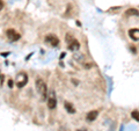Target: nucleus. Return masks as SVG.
<instances>
[{
	"label": "nucleus",
	"mask_w": 139,
	"mask_h": 131,
	"mask_svg": "<svg viewBox=\"0 0 139 131\" xmlns=\"http://www.w3.org/2000/svg\"><path fill=\"white\" fill-rule=\"evenodd\" d=\"M36 89L39 93V95L42 96L43 100L46 99V95H48V88H46V85L43 81L42 79H37L36 80Z\"/></svg>",
	"instance_id": "1"
},
{
	"label": "nucleus",
	"mask_w": 139,
	"mask_h": 131,
	"mask_svg": "<svg viewBox=\"0 0 139 131\" xmlns=\"http://www.w3.org/2000/svg\"><path fill=\"white\" fill-rule=\"evenodd\" d=\"M27 82H28V75L26 73H19L16 75L15 84L19 88H22L23 86H26Z\"/></svg>",
	"instance_id": "2"
},
{
	"label": "nucleus",
	"mask_w": 139,
	"mask_h": 131,
	"mask_svg": "<svg viewBox=\"0 0 139 131\" xmlns=\"http://www.w3.org/2000/svg\"><path fill=\"white\" fill-rule=\"evenodd\" d=\"M6 35L8 37V40L12 41V42H14V41H17V40H20V34L19 33H16L14 29H8L7 32H6Z\"/></svg>",
	"instance_id": "3"
},
{
	"label": "nucleus",
	"mask_w": 139,
	"mask_h": 131,
	"mask_svg": "<svg viewBox=\"0 0 139 131\" xmlns=\"http://www.w3.org/2000/svg\"><path fill=\"white\" fill-rule=\"evenodd\" d=\"M45 42L50 44L51 47H57L59 44V40L57 36H54V35H48V36L45 37Z\"/></svg>",
	"instance_id": "4"
},
{
	"label": "nucleus",
	"mask_w": 139,
	"mask_h": 131,
	"mask_svg": "<svg viewBox=\"0 0 139 131\" xmlns=\"http://www.w3.org/2000/svg\"><path fill=\"white\" fill-rule=\"evenodd\" d=\"M57 106V101H56V96H54V93H51L50 98L48 99V107L49 109H54Z\"/></svg>",
	"instance_id": "5"
},
{
	"label": "nucleus",
	"mask_w": 139,
	"mask_h": 131,
	"mask_svg": "<svg viewBox=\"0 0 139 131\" xmlns=\"http://www.w3.org/2000/svg\"><path fill=\"white\" fill-rule=\"evenodd\" d=\"M129 36L133 41H139V29H137V28L130 29L129 30Z\"/></svg>",
	"instance_id": "6"
},
{
	"label": "nucleus",
	"mask_w": 139,
	"mask_h": 131,
	"mask_svg": "<svg viewBox=\"0 0 139 131\" xmlns=\"http://www.w3.org/2000/svg\"><path fill=\"white\" fill-rule=\"evenodd\" d=\"M79 48H80V43L78 42L77 40H72L71 42H69V49L71 51H75V50H79Z\"/></svg>",
	"instance_id": "7"
},
{
	"label": "nucleus",
	"mask_w": 139,
	"mask_h": 131,
	"mask_svg": "<svg viewBox=\"0 0 139 131\" xmlns=\"http://www.w3.org/2000/svg\"><path fill=\"white\" fill-rule=\"evenodd\" d=\"M97 115H99V111H97V110H92V111H89V113L87 114L86 118H87L88 122H93V121L96 120Z\"/></svg>",
	"instance_id": "8"
},
{
	"label": "nucleus",
	"mask_w": 139,
	"mask_h": 131,
	"mask_svg": "<svg viewBox=\"0 0 139 131\" xmlns=\"http://www.w3.org/2000/svg\"><path fill=\"white\" fill-rule=\"evenodd\" d=\"M125 15L126 16H138L139 15V11L136 8H129L128 11L125 12Z\"/></svg>",
	"instance_id": "9"
},
{
	"label": "nucleus",
	"mask_w": 139,
	"mask_h": 131,
	"mask_svg": "<svg viewBox=\"0 0 139 131\" xmlns=\"http://www.w3.org/2000/svg\"><path fill=\"white\" fill-rule=\"evenodd\" d=\"M64 106H65V109L67 110V113H70V114H74L75 113V108L70 102H65Z\"/></svg>",
	"instance_id": "10"
},
{
	"label": "nucleus",
	"mask_w": 139,
	"mask_h": 131,
	"mask_svg": "<svg viewBox=\"0 0 139 131\" xmlns=\"http://www.w3.org/2000/svg\"><path fill=\"white\" fill-rule=\"evenodd\" d=\"M131 116H132V118H133L134 121L139 122V110H134V111H132V113H131Z\"/></svg>",
	"instance_id": "11"
},
{
	"label": "nucleus",
	"mask_w": 139,
	"mask_h": 131,
	"mask_svg": "<svg viewBox=\"0 0 139 131\" xmlns=\"http://www.w3.org/2000/svg\"><path fill=\"white\" fill-rule=\"evenodd\" d=\"M8 86H9V87H13V80H11V79L8 80Z\"/></svg>",
	"instance_id": "12"
},
{
	"label": "nucleus",
	"mask_w": 139,
	"mask_h": 131,
	"mask_svg": "<svg viewBox=\"0 0 139 131\" xmlns=\"http://www.w3.org/2000/svg\"><path fill=\"white\" fill-rule=\"evenodd\" d=\"M4 8V2H2V0H0V11Z\"/></svg>",
	"instance_id": "13"
},
{
	"label": "nucleus",
	"mask_w": 139,
	"mask_h": 131,
	"mask_svg": "<svg viewBox=\"0 0 139 131\" xmlns=\"http://www.w3.org/2000/svg\"><path fill=\"white\" fill-rule=\"evenodd\" d=\"M77 131H86V130H84V129H80V130H77Z\"/></svg>",
	"instance_id": "14"
}]
</instances>
